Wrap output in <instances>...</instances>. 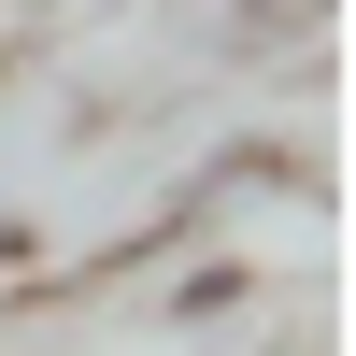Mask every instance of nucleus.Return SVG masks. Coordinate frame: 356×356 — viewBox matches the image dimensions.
<instances>
[{
    "instance_id": "1",
    "label": "nucleus",
    "mask_w": 356,
    "mask_h": 356,
    "mask_svg": "<svg viewBox=\"0 0 356 356\" xmlns=\"http://www.w3.org/2000/svg\"><path fill=\"white\" fill-rule=\"evenodd\" d=\"M29 257H43V228H29L15 200H0V271H29Z\"/></svg>"
}]
</instances>
